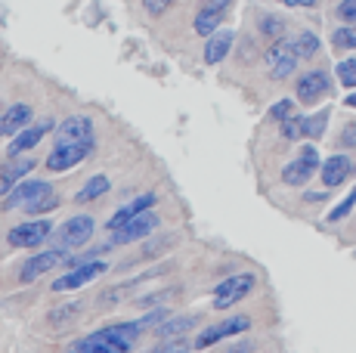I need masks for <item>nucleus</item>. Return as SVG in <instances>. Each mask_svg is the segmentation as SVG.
Masks as SVG:
<instances>
[{
	"label": "nucleus",
	"instance_id": "8",
	"mask_svg": "<svg viewBox=\"0 0 356 353\" xmlns=\"http://www.w3.org/2000/svg\"><path fill=\"white\" fill-rule=\"evenodd\" d=\"M319 167V152L316 146H304L298 152V158H291L289 165L282 167V183L285 186H304Z\"/></svg>",
	"mask_w": 356,
	"mask_h": 353
},
{
	"label": "nucleus",
	"instance_id": "20",
	"mask_svg": "<svg viewBox=\"0 0 356 353\" xmlns=\"http://www.w3.org/2000/svg\"><path fill=\"white\" fill-rule=\"evenodd\" d=\"M232 40H236V35H232L229 28H220L217 35H211L208 44H204V63L208 65L223 63V59L229 56V50H232Z\"/></svg>",
	"mask_w": 356,
	"mask_h": 353
},
{
	"label": "nucleus",
	"instance_id": "23",
	"mask_svg": "<svg viewBox=\"0 0 356 353\" xmlns=\"http://www.w3.org/2000/svg\"><path fill=\"white\" fill-rule=\"evenodd\" d=\"M108 189H112V180H108L106 174H97L84 183V189L74 195V202H78V205H87V202H93V199H102Z\"/></svg>",
	"mask_w": 356,
	"mask_h": 353
},
{
	"label": "nucleus",
	"instance_id": "38",
	"mask_svg": "<svg viewBox=\"0 0 356 353\" xmlns=\"http://www.w3.org/2000/svg\"><path fill=\"white\" fill-rule=\"evenodd\" d=\"M232 0H202V6H208V10H227Z\"/></svg>",
	"mask_w": 356,
	"mask_h": 353
},
{
	"label": "nucleus",
	"instance_id": "22",
	"mask_svg": "<svg viewBox=\"0 0 356 353\" xmlns=\"http://www.w3.org/2000/svg\"><path fill=\"white\" fill-rule=\"evenodd\" d=\"M223 19H227V13H223V10H208V6H202V10L195 13L193 28H195L198 38H211V35H217V31H220Z\"/></svg>",
	"mask_w": 356,
	"mask_h": 353
},
{
	"label": "nucleus",
	"instance_id": "40",
	"mask_svg": "<svg viewBox=\"0 0 356 353\" xmlns=\"http://www.w3.org/2000/svg\"><path fill=\"white\" fill-rule=\"evenodd\" d=\"M251 350H254V347H251V344L245 341V344H238V347H232L229 353H251Z\"/></svg>",
	"mask_w": 356,
	"mask_h": 353
},
{
	"label": "nucleus",
	"instance_id": "35",
	"mask_svg": "<svg viewBox=\"0 0 356 353\" xmlns=\"http://www.w3.org/2000/svg\"><path fill=\"white\" fill-rule=\"evenodd\" d=\"M81 310V304H65V307H56V313H50V322L53 325H63L65 319H74Z\"/></svg>",
	"mask_w": 356,
	"mask_h": 353
},
{
	"label": "nucleus",
	"instance_id": "10",
	"mask_svg": "<svg viewBox=\"0 0 356 353\" xmlns=\"http://www.w3.org/2000/svg\"><path fill=\"white\" fill-rule=\"evenodd\" d=\"M159 229V214L155 211H143L140 217H134L130 223H124L121 229L112 233V245H134L140 239H149V236Z\"/></svg>",
	"mask_w": 356,
	"mask_h": 353
},
{
	"label": "nucleus",
	"instance_id": "36",
	"mask_svg": "<svg viewBox=\"0 0 356 353\" xmlns=\"http://www.w3.org/2000/svg\"><path fill=\"white\" fill-rule=\"evenodd\" d=\"M170 3H174V0H143V10H146L152 19H159L170 10Z\"/></svg>",
	"mask_w": 356,
	"mask_h": 353
},
{
	"label": "nucleus",
	"instance_id": "34",
	"mask_svg": "<svg viewBox=\"0 0 356 353\" xmlns=\"http://www.w3.org/2000/svg\"><path fill=\"white\" fill-rule=\"evenodd\" d=\"M59 205V199H56V195H44V199H40V202H34V205H29V208H25V214H47V211H53V208H56Z\"/></svg>",
	"mask_w": 356,
	"mask_h": 353
},
{
	"label": "nucleus",
	"instance_id": "14",
	"mask_svg": "<svg viewBox=\"0 0 356 353\" xmlns=\"http://www.w3.org/2000/svg\"><path fill=\"white\" fill-rule=\"evenodd\" d=\"M328 90H332V78H328L323 69H313L298 78V99L304 106H316Z\"/></svg>",
	"mask_w": 356,
	"mask_h": 353
},
{
	"label": "nucleus",
	"instance_id": "1",
	"mask_svg": "<svg viewBox=\"0 0 356 353\" xmlns=\"http://www.w3.org/2000/svg\"><path fill=\"white\" fill-rule=\"evenodd\" d=\"M143 331L146 329L140 325V319H134V322H115V325L93 331V335L81 338V341H74L65 353H130L140 344Z\"/></svg>",
	"mask_w": 356,
	"mask_h": 353
},
{
	"label": "nucleus",
	"instance_id": "32",
	"mask_svg": "<svg viewBox=\"0 0 356 353\" xmlns=\"http://www.w3.org/2000/svg\"><path fill=\"white\" fill-rule=\"evenodd\" d=\"M291 115H298V108H294L291 99H279V103L270 108V118H273V121H279V124H282V121H289Z\"/></svg>",
	"mask_w": 356,
	"mask_h": 353
},
{
	"label": "nucleus",
	"instance_id": "18",
	"mask_svg": "<svg viewBox=\"0 0 356 353\" xmlns=\"http://www.w3.org/2000/svg\"><path fill=\"white\" fill-rule=\"evenodd\" d=\"M152 208H155V192H146V195H140V199H134V202H130V205L121 208L118 214H112V217H108V223H106V227H108V233H115V229H121V227H124V223L134 220V217H140L143 211H152Z\"/></svg>",
	"mask_w": 356,
	"mask_h": 353
},
{
	"label": "nucleus",
	"instance_id": "3",
	"mask_svg": "<svg viewBox=\"0 0 356 353\" xmlns=\"http://www.w3.org/2000/svg\"><path fill=\"white\" fill-rule=\"evenodd\" d=\"M78 263L81 261H74L72 251L53 248V251H44V254L29 257V261L22 263V270H19V279H22V282H34V279H40L44 273H50V270H56V267H78Z\"/></svg>",
	"mask_w": 356,
	"mask_h": 353
},
{
	"label": "nucleus",
	"instance_id": "9",
	"mask_svg": "<svg viewBox=\"0 0 356 353\" xmlns=\"http://www.w3.org/2000/svg\"><path fill=\"white\" fill-rule=\"evenodd\" d=\"M108 270L106 261H87V263H78L74 270H68L65 276H59L53 282V291H74V288H84V285L97 282L102 273Z\"/></svg>",
	"mask_w": 356,
	"mask_h": 353
},
{
	"label": "nucleus",
	"instance_id": "15",
	"mask_svg": "<svg viewBox=\"0 0 356 353\" xmlns=\"http://www.w3.org/2000/svg\"><path fill=\"white\" fill-rule=\"evenodd\" d=\"M53 131V118H44L40 124H34V127H25L22 133H16V137L10 140V146H6V155L10 158H16V155H22V152H29V149H34L40 142V137H47V133Z\"/></svg>",
	"mask_w": 356,
	"mask_h": 353
},
{
	"label": "nucleus",
	"instance_id": "12",
	"mask_svg": "<svg viewBox=\"0 0 356 353\" xmlns=\"http://www.w3.org/2000/svg\"><path fill=\"white\" fill-rule=\"evenodd\" d=\"M50 192H53V186H50L47 180H22V183H19V186L3 199V208H6V211H16V208H19V211H25L29 205L40 202L44 195H50Z\"/></svg>",
	"mask_w": 356,
	"mask_h": 353
},
{
	"label": "nucleus",
	"instance_id": "33",
	"mask_svg": "<svg viewBox=\"0 0 356 353\" xmlns=\"http://www.w3.org/2000/svg\"><path fill=\"white\" fill-rule=\"evenodd\" d=\"M334 16H338L344 25H356V0H341Z\"/></svg>",
	"mask_w": 356,
	"mask_h": 353
},
{
	"label": "nucleus",
	"instance_id": "11",
	"mask_svg": "<svg viewBox=\"0 0 356 353\" xmlns=\"http://www.w3.org/2000/svg\"><path fill=\"white\" fill-rule=\"evenodd\" d=\"M53 236V223L47 220H29V223H19V227L10 229V245L13 248H38L44 245L47 239Z\"/></svg>",
	"mask_w": 356,
	"mask_h": 353
},
{
	"label": "nucleus",
	"instance_id": "24",
	"mask_svg": "<svg viewBox=\"0 0 356 353\" xmlns=\"http://www.w3.org/2000/svg\"><path fill=\"white\" fill-rule=\"evenodd\" d=\"M291 40V47H294V53H298L300 59H313L319 53V38L313 35V31H300V35H294L289 38Z\"/></svg>",
	"mask_w": 356,
	"mask_h": 353
},
{
	"label": "nucleus",
	"instance_id": "16",
	"mask_svg": "<svg viewBox=\"0 0 356 353\" xmlns=\"http://www.w3.org/2000/svg\"><path fill=\"white\" fill-rule=\"evenodd\" d=\"M34 165H38V161H31V158H19V161H6V165H0V199H6V195L22 183L25 176L34 171Z\"/></svg>",
	"mask_w": 356,
	"mask_h": 353
},
{
	"label": "nucleus",
	"instance_id": "30",
	"mask_svg": "<svg viewBox=\"0 0 356 353\" xmlns=\"http://www.w3.org/2000/svg\"><path fill=\"white\" fill-rule=\"evenodd\" d=\"M356 208V186H353V192L347 195L344 202H341V205H334V211H328V223H338V220H344L347 214H350Z\"/></svg>",
	"mask_w": 356,
	"mask_h": 353
},
{
	"label": "nucleus",
	"instance_id": "7",
	"mask_svg": "<svg viewBox=\"0 0 356 353\" xmlns=\"http://www.w3.org/2000/svg\"><path fill=\"white\" fill-rule=\"evenodd\" d=\"M81 142H97V127L87 115H72L56 127V146H81Z\"/></svg>",
	"mask_w": 356,
	"mask_h": 353
},
{
	"label": "nucleus",
	"instance_id": "28",
	"mask_svg": "<svg viewBox=\"0 0 356 353\" xmlns=\"http://www.w3.org/2000/svg\"><path fill=\"white\" fill-rule=\"evenodd\" d=\"M260 35L282 40L285 38V22H282V19H276V16H264V19H260Z\"/></svg>",
	"mask_w": 356,
	"mask_h": 353
},
{
	"label": "nucleus",
	"instance_id": "17",
	"mask_svg": "<svg viewBox=\"0 0 356 353\" xmlns=\"http://www.w3.org/2000/svg\"><path fill=\"white\" fill-rule=\"evenodd\" d=\"M34 108L29 103H16L10 106L3 115H0V137H16V133L25 131V124L31 121Z\"/></svg>",
	"mask_w": 356,
	"mask_h": 353
},
{
	"label": "nucleus",
	"instance_id": "26",
	"mask_svg": "<svg viewBox=\"0 0 356 353\" xmlns=\"http://www.w3.org/2000/svg\"><path fill=\"white\" fill-rule=\"evenodd\" d=\"M334 50H356V25H341L332 35Z\"/></svg>",
	"mask_w": 356,
	"mask_h": 353
},
{
	"label": "nucleus",
	"instance_id": "13",
	"mask_svg": "<svg viewBox=\"0 0 356 353\" xmlns=\"http://www.w3.org/2000/svg\"><path fill=\"white\" fill-rule=\"evenodd\" d=\"M90 152H93V142H81V146H53V152L47 155L44 165H47V171L63 174V171H68V167L81 165Z\"/></svg>",
	"mask_w": 356,
	"mask_h": 353
},
{
	"label": "nucleus",
	"instance_id": "19",
	"mask_svg": "<svg viewBox=\"0 0 356 353\" xmlns=\"http://www.w3.org/2000/svg\"><path fill=\"white\" fill-rule=\"evenodd\" d=\"M353 171V161L347 158V155H332V158L323 161V167H319V174H323V186H341V183L350 176Z\"/></svg>",
	"mask_w": 356,
	"mask_h": 353
},
{
	"label": "nucleus",
	"instance_id": "41",
	"mask_svg": "<svg viewBox=\"0 0 356 353\" xmlns=\"http://www.w3.org/2000/svg\"><path fill=\"white\" fill-rule=\"evenodd\" d=\"M347 106L356 108V93H350V97H347Z\"/></svg>",
	"mask_w": 356,
	"mask_h": 353
},
{
	"label": "nucleus",
	"instance_id": "31",
	"mask_svg": "<svg viewBox=\"0 0 356 353\" xmlns=\"http://www.w3.org/2000/svg\"><path fill=\"white\" fill-rule=\"evenodd\" d=\"M282 137L291 142L304 137V118H300V115H291L289 121H282Z\"/></svg>",
	"mask_w": 356,
	"mask_h": 353
},
{
	"label": "nucleus",
	"instance_id": "21",
	"mask_svg": "<svg viewBox=\"0 0 356 353\" xmlns=\"http://www.w3.org/2000/svg\"><path fill=\"white\" fill-rule=\"evenodd\" d=\"M198 322H202V316H198V313H186V316H168V319H164V322L159 325V329H155V335H159L161 341H164V338H183V335H186V331H193Z\"/></svg>",
	"mask_w": 356,
	"mask_h": 353
},
{
	"label": "nucleus",
	"instance_id": "5",
	"mask_svg": "<svg viewBox=\"0 0 356 353\" xmlns=\"http://www.w3.org/2000/svg\"><path fill=\"white\" fill-rule=\"evenodd\" d=\"M254 285H257L254 273H236V276H229V279H223L214 291V310L236 307L242 297H248L251 291H254Z\"/></svg>",
	"mask_w": 356,
	"mask_h": 353
},
{
	"label": "nucleus",
	"instance_id": "39",
	"mask_svg": "<svg viewBox=\"0 0 356 353\" xmlns=\"http://www.w3.org/2000/svg\"><path fill=\"white\" fill-rule=\"evenodd\" d=\"M276 3H282V6H316L319 0H276Z\"/></svg>",
	"mask_w": 356,
	"mask_h": 353
},
{
	"label": "nucleus",
	"instance_id": "25",
	"mask_svg": "<svg viewBox=\"0 0 356 353\" xmlns=\"http://www.w3.org/2000/svg\"><path fill=\"white\" fill-rule=\"evenodd\" d=\"M328 108H323V112H316V115H310V118H304V137L307 140H319L325 133V127H328Z\"/></svg>",
	"mask_w": 356,
	"mask_h": 353
},
{
	"label": "nucleus",
	"instance_id": "6",
	"mask_svg": "<svg viewBox=\"0 0 356 353\" xmlns=\"http://www.w3.org/2000/svg\"><path fill=\"white\" fill-rule=\"evenodd\" d=\"M298 63H300V56L294 53V47H291L289 38L276 40V44L266 50V74H270L273 81L291 78V74L298 72Z\"/></svg>",
	"mask_w": 356,
	"mask_h": 353
},
{
	"label": "nucleus",
	"instance_id": "37",
	"mask_svg": "<svg viewBox=\"0 0 356 353\" xmlns=\"http://www.w3.org/2000/svg\"><path fill=\"white\" fill-rule=\"evenodd\" d=\"M341 146H356V124H347L344 131H341Z\"/></svg>",
	"mask_w": 356,
	"mask_h": 353
},
{
	"label": "nucleus",
	"instance_id": "2",
	"mask_svg": "<svg viewBox=\"0 0 356 353\" xmlns=\"http://www.w3.org/2000/svg\"><path fill=\"white\" fill-rule=\"evenodd\" d=\"M93 233H97V220L90 214H74V217H68L63 227L56 229V236H50V239L59 248L74 251V248H84L93 239Z\"/></svg>",
	"mask_w": 356,
	"mask_h": 353
},
{
	"label": "nucleus",
	"instance_id": "29",
	"mask_svg": "<svg viewBox=\"0 0 356 353\" xmlns=\"http://www.w3.org/2000/svg\"><path fill=\"white\" fill-rule=\"evenodd\" d=\"M338 81L341 87H356V56L353 59H344V63H338Z\"/></svg>",
	"mask_w": 356,
	"mask_h": 353
},
{
	"label": "nucleus",
	"instance_id": "27",
	"mask_svg": "<svg viewBox=\"0 0 356 353\" xmlns=\"http://www.w3.org/2000/svg\"><path fill=\"white\" fill-rule=\"evenodd\" d=\"M193 341L189 338H164L159 347H152V353H193Z\"/></svg>",
	"mask_w": 356,
	"mask_h": 353
},
{
	"label": "nucleus",
	"instance_id": "4",
	"mask_svg": "<svg viewBox=\"0 0 356 353\" xmlns=\"http://www.w3.org/2000/svg\"><path fill=\"white\" fill-rule=\"evenodd\" d=\"M248 329H251V316H245V313L227 316V319H220V322L208 325V329H204L202 335L193 341V347L195 350H208V347H214V344L227 341V338H232V335H242V331H248Z\"/></svg>",
	"mask_w": 356,
	"mask_h": 353
}]
</instances>
